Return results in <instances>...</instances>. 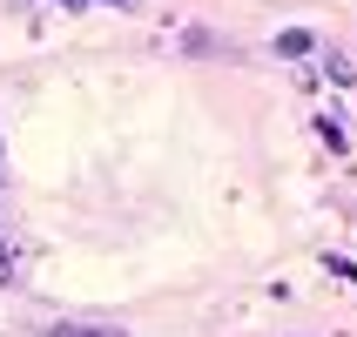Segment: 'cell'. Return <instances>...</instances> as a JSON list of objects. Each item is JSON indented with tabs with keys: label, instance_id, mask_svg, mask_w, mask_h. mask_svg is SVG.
Returning <instances> with one entry per match:
<instances>
[{
	"label": "cell",
	"instance_id": "2",
	"mask_svg": "<svg viewBox=\"0 0 357 337\" xmlns=\"http://www.w3.org/2000/svg\"><path fill=\"white\" fill-rule=\"evenodd\" d=\"M277 54H310V27H290V34H277Z\"/></svg>",
	"mask_w": 357,
	"mask_h": 337
},
{
	"label": "cell",
	"instance_id": "5",
	"mask_svg": "<svg viewBox=\"0 0 357 337\" xmlns=\"http://www.w3.org/2000/svg\"><path fill=\"white\" fill-rule=\"evenodd\" d=\"M61 7H81V0H61Z\"/></svg>",
	"mask_w": 357,
	"mask_h": 337
},
{
	"label": "cell",
	"instance_id": "1",
	"mask_svg": "<svg viewBox=\"0 0 357 337\" xmlns=\"http://www.w3.org/2000/svg\"><path fill=\"white\" fill-rule=\"evenodd\" d=\"M47 337H128L121 324H95V317H61L47 324Z\"/></svg>",
	"mask_w": 357,
	"mask_h": 337
},
{
	"label": "cell",
	"instance_id": "3",
	"mask_svg": "<svg viewBox=\"0 0 357 337\" xmlns=\"http://www.w3.org/2000/svg\"><path fill=\"white\" fill-rule=\"evenodd\" d=\"M324 68H331V81H337V88H357V68L344 54H324Z\"/></svg>",
	"mask_w": 357,
	"mask_h": 337
},
{
	"label": "cell",
	"instance_id": "4",
	"mask_svg": "<svg viewBox=\"0 0 357 337\" xmlns=\"http://www.w3.org/2000/svg\"><path fill=\"white\" fill-rule=\"evenodd\" d=\"M0 263H7V237H0Z\"/></svg>",
	"mask_w": 357,
	"mask_h": 337
}]
</instances>
